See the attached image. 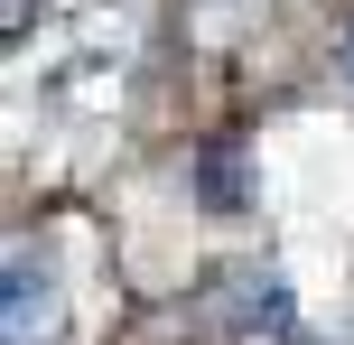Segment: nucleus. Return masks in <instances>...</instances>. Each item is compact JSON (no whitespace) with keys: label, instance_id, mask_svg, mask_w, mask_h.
<instances>
[{"label":"nucleus","instance_id":"1","mask_svg":"<svg viewBox=\"0 0 354 345\" xmlns=\"http://www.w3.org/2000/svg\"><path fill=\"white\" fill-rule=\"evenodd\" d=\"M10 345H56V271L47 252H10Z\"/></svg>","mask_w":354,"mask_h":345},{"label":"nucleus","instance_id":"2","mask_svg":"<svg viewBox=\"0 0 354 345\" xmlns=\"http://www.w3.org/2000/svg\"><path fill=\"white\" fill-rule=\"evenodd\" d=\"M345 66H354V47H345Z\"/></svg>","mask_w":354,"mask_h":345},{"label":"nucleus","instance_id":"3","mask_svg":"<svg viewBox=\"0 0 354 345\" xmlns=\"http://www.w3.org/2000/svg\"><path fill=\"white\" fill-rule=\"evenodd\" d=\"M289 345H299V336H289Z\"/></svg>","mask_w":354,"mask_h":345}]
</instances>
